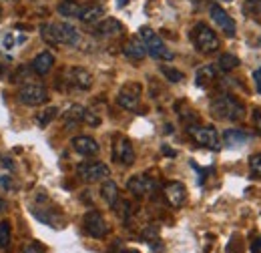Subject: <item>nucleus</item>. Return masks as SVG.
<instances>
[{
	"label": "nucleus",
	"mask_w": 261,
	"mask_h": 253,
	"mask_svg": "<svg viewBox=\"0 0 261 253\" xmlns=\"http://www.w3.org/2000/svg\"><path fill=\"white\" fill-rule=\"evenodd\" d=\"M209 12H211V18H213V22L221 29V31L225 32L227 36H235V20L229 16L227 12L221 8V6H217V4H213L211 8H209Z\"/></svg>",
	"instance_id": "ddd939ff"
},
{
	"label": "nucleus",
	"mask_w": 261,
	"mask_h": 253,
	"mask_svg": "<svg viewBox=\"0 0 261 253\" xmlns=\"http://www.w3.org/2000/svg\"><path fill=\"white\" fill-rule=\"evenodd\" d=\"M139 38L145 42V48H147V55H149V57H153V59H157V61H171V59H173V53L167 48V44L161 40V36L153 31V29L141 27Z\"/></svg>",
	"instance_id": "7ed1b4c3"
},
{
	"label": "nucleus",
	"mask_w": 261,
	"mask_h": 253,
	"mask_svg": "<svg viewBox=\"0 0 261 253\" xmlns=\"http://www.w3.org/2000/svg\"><path fill=\"white\" fill-rule=\"evenodd\" d=\"M95 32L98 36H117L123 32V24L117 18H105L102 22H98L95 27Z\"/></svg>",
	"instance_id": "6ab92c4d"
},
{
	"label": "nucleus",
	"mask_w": 261,
	"mask_h": 253,
	"mask_svg": "<svg viewBox=\"0 0 261 253\" xmlns=\"http://www.w3.org/2000/svg\"><path fill=\"white\" fill-rule=\"evenodd\" d=\"M161 72H163V74L169 79V81H171V83H181V81L185 79V74H183L181 70L173 68V66H161Z\"/></svg>",
	"instance_id": "cd10ccee"
},
{
	"label": "nucleus",
	"mask_w": 261,
	"mask_h": 253,
	"mask_svg": "<svg viewBox=\"0 0 261 253\" xmlns=\"http://www.w3.org/2000/svg\"><path fill=\"white\" fill-rule=\"evenodd\" d=\"M85 229L91 237L95 239H102L107 233H109V225L105 221V217L98 213V211H89L85 215Z\"/></svg>",
	"instance_id": "9d476101"
},
{
	"label": "nucleus",
	"mask_w": 261,
	"mask_h": 253,
	"mask_svg": "<svg viewBox=\"0 0 261 253\" xmlns=\"http://www.w3.org/2000/svg\"><path fill=\"white\" fill-rule=\"evenodd\" d=\"M125 253H139V251H125Z\"/></svg>",
	"instance_id": "a19ab883"
},
{
	"label": "nucleus",
	"mask_w": 261,
	"mask_h": 253,
	"mask_svg": "<svg viewBox=\"0 0 261 253\" xmlns=\"http://www.w3.org/2000/svg\"><path fill=\"white\" fill-rule=\"evenodd\" d=\"M12 2H14V0H12Z\"/></svg>",
	"instance_id": "c03bdc74"
},
{
	"label": "nucleus",
	"mask_w": 261,
	"mask_h": 253,
	"mask_svg": "<svg viewBox=\"0 0 261 253\" xmlns=\"http://www.w3.org/2000/svg\"><path fill=\"white\" fill-rule=\"evenodd\" d=\"M40 34L46 42L50 44H66V46H76L79 40H81V34L79 31L68 24V22H50V24H44L40 29Z\"/></svg>",
	"instance_id": "f03ea898"
},
{
	"label": "nucleus",
	"mask_w": 261,
	"mask_h": 253,
	"mask_svg": "<svg viewBox=\"0 0 261 253\" xmlns=\"http://www.w3.org/2000/svg\"><path fill=\"white\" fill-rule=\"evenodd\" d=\"M72 149H74L79 155H83V157H93V155H97L98 151H100L97 141H95L93 137H87V135L74 137V139H72Z\"/></svg>",
	"instance_id": "2eb2a0df"
},
{
	"label": "nucleus",
	"mask_w": 261,
	"mask_h": 253,
	"mask_svg": "<svg viewBox=\"0 0 261 253\" xmlns=\"http://www.w3.org/2000/svg\"><path fill=\"white\" fill-rule=\"evenodd\" d=\"M0 183H2L4 189H10V187H12V181H10L8 177H0Z\"/></svg>",
	"instance_id": "f704fd0d"
},
{
	"label": "nucleus",
	"mask_w": 261,
	"mask_h": 253,
	"mask_svg": "<svg viewBox=\"0 0 261 253\" xmlns=\"http://www.w3.org/2000/svg\"><path fill=\"white\" fill-rule=\"evenodd\" d=\"M223 2H231V0H223Z\"/></svg>",
	"instance_id": "79ce46f5"
},
{
	"label": "nucleus",
	"mask_w": 261,
	"mask_h": 253,
	"mask_svg": "<svg viewBox=\"0 0 261 253\" xmlns=\"http://www.w3.org/2000/svg\"><path fill=\"white\" fill-rule=\"evenodd\" d=\"M113 159L119 163V165H125L129 167L135 163V149L130 145V141L127 137H119L113 145Z\"/></svg>",
	"instance_id": "1a4fd4ad"
},
{
	"label": "nucleus",
	"mask_w": 261,
	"mask_h": 253,
	"mask_svg": "<svg viewBox=\"0 0 261 253\" xmlns=\"http://www.w3.org/2000/svg\"><path fill=\"white\" fill-rule=\"evenodd\" d=\"M102 16H105V8L98 6V4H93V6H83L79 18H81L85 24H97Z\"/></svg>",
	"instance_id": "412c9836"
},
{
	"label": "nucleus",
	"mask_w": 261,
	"mask_h": 253,
	"mask_svg": "<svg viewBox=\"0 0 261 253\" xmlns=\"http://www.w3.org/2000/svg\"><path fill=\"white\" fill-rule=\"evenodd\" d=\"M253 127H255V131H257V135H261V111L259 109L253 111Z\"/></svg>",
	"instance_id": "473e14b6"
},
{
	"label": "nucleus",
	"mask_w": 261,
	"mask_h": 253,
	"mask_svg": "<svg viewBox=\"0 0 261 253\" xmlns=\"http://www.w3.org/2000/svg\"><path fill=\"white\" fill-rule=\"evenodd\" d=\"M247 141H249V135L245 131H241V129H227L223 133V143L227 147H241Z\"/></svg>",
	"instance_id": "aec40b11"
},
{
	"label": "nucleus",
	"mask_w": 261,
	"mask_h": 253,
	"mask_svg": "<svg viewBox=\"0 0 261 253\" xmlns=\"http://www.w3.org/2000/svg\"><path fill=\"white\" fill-rule=\"evenodd\" d=\"M163 193H165L167 203H169L171 207H175V209L183 207L185 201H187V187H185L183 183H179V181H171V183H167Z\"/></svg>",
	"instance_id": "9b49d317"
},
{
	"label": "nucleus",
	"mask_w": 261,
	"mask_h": 253,
	"mask_svg": "<svg viewBox=\"0 0 261 253\" xmlns=\"http://www.w3.org/2000/svg\"><path fill=\"white\" fill-rule=\"evenodd\" d=\"M83 123H85V125L97 127V125H100V119H98L93 111H89V109H87V111H85V119H83Z\"/></svg>",
	"instance_id": "7c9ffc66"
},
{
	"label": "nucleus",
	"mask_w": 261,
	"mask_h": 253,
	"mask_svg": "<svg viewBox=\"0 0 261 253\" xmlns=\"http://www.w3.org/2000/svg\"><path fill=\"white\" fill-rule=\"evenodd\" d=\"M155 187H157V183L151 177H147V175H135V177H130L129 183H127V189L135 197H147V195H151L155 191Z\"/></svg>",
	"instance_id": "f8f14e48"
},
{
	"label": "nucleus",
	"mask_w": 261,
	"mask_h": 253,
	"mask_svg": "<svg viewBox=\"0 0 261 253\" xmlns=\"http://www.w3.org/2000/svg\"><path fill=\"white\" fill-rule=\"evenodd\" d=\"M209 111L211 115L217 119V121H241L245 117V107L243 103H239L237 98L229 95L215 96L209 105Z\"/></svg>",
	"instance_id": "f257e3e1"
},
{
	"label": "nucleus",
	"mask_w": 261,
	"mask_h": 253,
	"mask_svg": "<svg viewBox=\"0 0 261 253\" xmlns=\"http://www.w3.org/2000/svg\"><path fill=\"white\" fill-rule=\"evenodd\" d=\"M68 83L74 87V89H81V91H89L93 87V74L81 66H74L68 70Z\"/></svg>",
	"instance_id": "4468645a"
},
{
	"label": "nucleus",
	"mask_w": 261,
	"mask_h": 253,
	"mask_svg": "<svg viewBox=\"0 0 261 253\" xmlns=\"http://www.w3.org/2000/svg\"><path fill=\"white\" fill-rule=\"evenodd\" d=\"M57 115H59V109H57V107H48L44 113H40V115H38L36 123H38L40 127H46L53 119H55V117H57Z\"/></svg>",
	"instance_id": "bb28decb"
},
{
	"label": "nucleus",
	"mask_w": 261,
	"mask_h": 253,
	"mask_svg": "<svg viewBox=\"0 0 261 253\" xmlns=\"http://www.w3.org/2000/svg\"><path fill=\"white\" fill-rule=\"evenodd\" d=\"M4 209H6V201H4V199H2V197H0V213H2V211H4Z\"/></svg>",
	"instance_id": "e433bc0d"
},
{
	"label": "nucleus",
	"mask_w": 261,
	"mask_h": 253,
	"mask_svg": "<svg viewBox=\"0 0 261 253\" xmlns=\"http://www.w3.org/2000/svg\"><path fill=\"white\" fill-rule=\"evenodd\" d=\"M18 98H20V103H24L29 107H38L48 100V91L38 83H27L20 87Z\"/></svg>",
	"instance_id": "423d86ee"
},
{
	"label": "nucleus",
	"mask_w": 261,
	"mask_h": 253,
	"mask_svg": "<svg viewBox=\"0 0 261 253\" xmlns=\"http://www.w3.org/2000/svg\"><path fill=\"white\" fill-rule=\"evenodd\" d=\"M243 12L247 16H261V0H245L243 2Z\"/></svg>",
	"instance_id": "a878e982"
},
{
	"label": "nucleus",
	"mask_w": 261,
	"mask_h": 253,
	"mask_svg": "<svg viewBox=\"0 0 261 253\" xmlns=\"http://www.w3.org/2000/svg\"><path fill=\"white\" fill-rule=\"evenodd\" d=\"M0 16H2V10H0Z\"/></svg>",
	"instance_id": "37998d69"
},
{
	"label": "nucleus",
	"mask_w": 261,
	"mask_h": 253,
	"mask_svg": "<svg viewBox=\"0 0 261 253\" xmlns=\"http://www.w3.org/2000/svg\"><path fill=\"white\" fill-rule=\"evenodd\" d=\"M100 197L105 199L107 205L115 207V205L119 203V187H117V183L111 181V179H105V183H102V187H100Z\"/></svg>",
	"instance_id": "4be33fe9"
},
{
	"label": "nucleus",
	"mask_w": 261,
	"mask_h": 253,
	"mask_svg": "<svg viewBox=\"0 0 261 253\" xmlns=\"http://www.w3.org/2000/svg\"><path fill=\"white\" fill-rule=\"evenodd\" d=\"M237 66H239V59L235 55H221L219 57V70L229 72V70H233Z\"/></svg>",
	"instance_id": "393cba45"
},
{
	"label": "nucleus",
	"mask_w": 261,
	"mask_h": 253,
	"mask_svg": "<svg viewBox=\"0 0 261 253\" xmlns=\"http://www.w3.org/2000/svg\"><path fill=\"white\" fill-rule=\"evenodd\" d=\"M163 153H165V155H171V157H175V151H171V149H167V147H163Z\"/></svg>",
	"instance_id": "c9c22d12"
},
{
	"label": "nucleus",
	"mask_w": 261,
	"mask_h": 253,
	"mask_svg": "<svg viewBox=\"0 0 261 253\" xmlns=\"http://www.w3.org/2000/svg\"><path fill=\"white\" fill-rule=\"evenodd\" d=\"M187 133L193 137L197 145L201 147H207L211 151H217L221 147V141H219V133L213 129V127H205V125H189L187 127Z\"/></svg>",
	"instance_id": "39448f33"
},
{
	"label": "nucleus",
	"mask_w": 261,
	"mask_h": 253,
	"mask_svg": "<svg viewBox=\"0 0 261 253\" xmlns=\"http://www.w3.org/2000/svg\"><path fill=\"white\" fill-rule=\"evenodd\" d=\"M253 81H255V89L257 93H261V66L257 70H253Z\"/></svg>",
	"instance_id": "72a5a7b5"
},
{
	"label": "nucleus",
	"mask_w": 261,
	"mask_h": 253,
	"mask_svg": "<svg viewBox=\"0 0 261 253\" xmlns=\"http://www.w3.org/2000/svg\"><path fill=\"white\" fill-rule=\"evenodd\" d=\"M127 2H129V0H117V4H119L121 8H123V6H127Z\"/></svg>",
	"instance_id": "4c0bfd02"
},
{
	"label": "nucleus",
	"mask_w": 261,
	"mask_h": 253,
	"mask_svg": "<svg viewBox=\"0 0 261 253\" xmlns=\"http://www.w3.org/2000/svg\"><path fill=\"white\" fill-rule=\"evenodd\" d=\"M217 74H219V66H215V64H205V66H201L195 74L197 87H209L213 81H217Z\"/></svg>",
	"instance_id": "a211bd4d"
},
{
	"label": "nucleus",
	"mask_w": 261,
	"mask_h": 253,
	"mask_svg": "<svg viewBox=\"0 0 261 253\" xmlns=\"http://www.w3.org/2000/svg\"><path fill=\"white\" fill-rule=\"evenodd\" d=\"M141 85L139 83H127L121 91H119V96H117V103L127 109V111H135L139 107V100H141Z\"/></svg>",
	"instance_id": "6e6552de"
},
{
	"label": "nucleus",
	"mask_w": 261,
	"mask_h": 253,
	"mask_svg": "<svg viewBox=\"0 0 261 253\" xmlns=\"http://www.w3.org/2000/svg\"><path fill=\"white\" fill-rule=\"evenodd\" d=\"M191 38L195 42L197 50H201L205 55H211V53H217L219 50V38H217V34L211 31L205 22H199V24L193 27Z\"/></svg>",
	"instance_id": "20e7f679"
},
{
	"label": "nucleus",
	"mask_w": 261,
	"mask_h": 253,
	"mask_svg": "<svg viewBox=\"0 0 261 253\" xmlns=\"http://www.w3.org/2000/svg\"><path fill=\"white\" fill-rule=\"evenodd\" d=\"M53 66H55V57H53V53L44 50V53L36 55L33 59L31 70H33L34 74H38V77H44V74H48V72L53 70Z\"/></svg>",
	"instance_id": "dca6fc26"
},
{
	"label": "nucleus",
	"mask_w": 261,
	"mask_h": 253,
	"mask_svg": "<svg viewBox=\"0 0 261 253\" xmlns=\"http://www.w3.org/2000/svg\"><path fill=\"white\" fill-rule=\"evenodd\" d=\"M22 253H44V247L40 245V243H29V245H24L22 247Z\"/></svg>",
	"instance_id": "2f4dec72"
},
{
	"label": "nucleus",
	"mask_w": 261,
	"mask_h": 253,
	"mask_svg": "<svg viewBox=\"0 0 261 253\" xmlns=\"http://www.w3.org/2000/svg\"><path fill=\"white\" fill-rule=\"evenodd\" d=\"M249 169L255 179H261V153H255L249 157Z\"/></svg>",
	"instance_id": "c756f323"
},
{
	"label": "nucleus",
	"mask_w": 261,
	"mask_h": 253,
	"mask_svg": "<svg viewBox=\"0 0 261 253\" xmlns=\"http://www.w3.org/2000/svg\"><path fill=\"white\" fill-rule=\"evenodd\" d=\"M4 167H8V169H12V163H10V159H6V161H4Z\"/></svg>",
	"instance_id": "58836bf2"
},
{
	"label": "nucleus",
	"mask_w": 261,
	"mask_h": 253,
	"mask_svg": "<svg viewBox=\"0 0 261 253\" xmlns=\"http://www.w3.org/2000/svg\"><path fill=\"white\" fill-rule=\"evenodd\" d=\"M10 245V223L0 221V247L6 249Z\"/></svg>",
	"instance_id": "c85d7f7f"
},
{
	"label": "nucleus",
	"mask_w": 261,
	"mask_h": 253,
	"mask_svg": "<svg viewBox=\"0 0 261 253\" xmlns=\"http://www.w3.org/2000/svg\"><path fill=\"white\" fill-rule=\"evenodd\" d=\"M79 175L87 183H97V181H102L111 175V169H109V165H105L100 161H91V163H83L79 167Z\"/></svg>",
	"instance_id": "0eeeda50"
},
{
	"label": "nucleus",
	"mask_w": 261,
	"mask_h": 253,
	"mask_svg": "<svg viewBox=\"0 0 261 253\" xmlns=\"http://www.w3.org/2000/svg\"><path fill=\"white\" fill-rule=\"evenodd\" d=\"M59 14L61 16H72V18H79L81 16V10H83V6L81 4H76L74 0H63L61 4H59Z\"/></svg>",
	"instance_id": "b1692460"
},
{
	"label": "nucleus",
	"mask_w": 261,
	"mask_h": 253,
	"mask_svg": "<svg viewBox=\"0 0 261 253\" xmlns=\"http://www.w3.org/2000/svg\"><path fill=\"white\" fill-rule=\"evenodd\" d=\"M2 72H4V68H2V66H0V74H2Z\"/></svg>",
	"instance_id": "ea45409f"
},
{
	"label": "nucleus",
	"mask_w": 261,
	"mask_h": 253,
	"mask_svg": "<svg viewBox=\"0 0 261 253\" xmlns=\"http://www.w3.org/2000/svg\"><path fill=\"white\" fill-rule=\"evenodd\" d=\"M123 53H125V57L130 59V61H143V59L147 57L145 42H143L141 38H137V36L127 40V44L123 46Z\"/></svg>",
	"instance_id": "f3484780"
},
{
	"label": "nucleus",
	"mask_w": 261,
	"mask_h": 253,
	"mask_svg": "<svg viewBox=\"0 0 261 253\" xmlns=\"http://www.w3.org/2000/svg\"><path fill=\"white\" fill-rule=\"evenodd\" d=\"M85 107H81V105H72V107H68V111L65 113V123L66 127L70 129V127L79 125V123H83V119H85Z\"/></svg>",
	"instance_id": "5701e85b"
}]
</instances>
